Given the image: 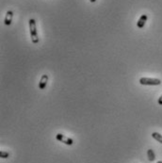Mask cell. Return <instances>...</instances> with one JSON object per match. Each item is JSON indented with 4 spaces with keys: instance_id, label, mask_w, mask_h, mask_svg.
I'll use <instances>...</instances> for the list:
<instances>
[{
    "instance_id": "6da1fadb",
    "label": "cell",
    "mask_w": 162,
    "mask_h": 163,
    "mask_svg": "<svg viewBox=\"0 0 162 163\" xmlns=\"http://www.w3.org/2000/svg\"><path fill=\"white\" fill-rule=\"evenodd\" d=\"M29 32L31 37V42L33 43H39V37L37 34V26H36V21L34 19H29Z\"/></svg>"
},
{
    "instance_id": "7a4b0ae2",
    "label": "cell",
    "mask_w": 162,
    "mask_h": 163,
    "mask_svg": "<svg viewBox=\"0 0 162 163\" xmlns=\"http://www.w3.org/2000/svg\"><path fill=\"white\" fill-rule=\"evenodd\" d=\"M139 83L141 85H146V86H156V85H160L161 81L160 79H157V78H141L139 79Z\"/></svg>"
},
{
    "instance_id": "3957f363",
    "label": "cell",
    "mask_w": 162,
    "mask_h": 163,
    "mask_svg": "<svg viewBox=\"0 0 162 163\" xmlns=\"http://www.w3.org/2000/svg\"><path fill=\"white\" fill-rule=\"evenodd\" d=\"M56 139H57V141L64 143V144H66V145H73V143H74L73 140L68 138V137H66V136L62 135L60 133H58V134L56 135Z\"/></svg>"
},
{
    "instance_id": "277c9868",
    "label": "cell",
    "mask_w": 162,
    "mask_h": 163,
    "mask_svg": "<svg viewBox=\"0 0 162 163\" xmlns=\"http://www.w3.org/2000/svg\"><path fill=\"white\" fill-rule=\"evenodd\" d=\"M47 81H48V75H43L42 78H41V80L39 82V89L40 90H43L46 87L47 85Z\"/></svg>"
},
{
    "instance_id": "5b68a950",
    "label": "cell",
    "mask_w": 162,
    "mask_h": 163,
    "mask_svg": "<svg viewBox=\"0 0 162 163\" xmlns=\"http://www.w3.org/2000/svg\"><path fill=\"white\" fill-rule=\"evenodd\" d=\"M147 19H148V17H147L146 14H142L141 17H139V21L137 22V26H138V28H142L143 26H144Z\"/></svg>"
},
{
    "instance_id": "8992f818",
    "label": "cell",
    "mask_w": 162,
    "mask_h": 163,
    "mask_svg": "<svg viewBox=\"0 0 162 163\" xmlns=\"http://www.w3.org/2000/svg\"><path fill=\"white\" fill-rule=\"evenodd\" d=\"M12 17H13V12H12L11 11H7L6 17H5V25H6V26H10V25L11 24Z\"/></svg>"
},
{
    "instance_id": "52a82bcc",
    "label": "cell",
    "mask_w": 162,
    "mask_h": 163,
    "mask_svg": "<svg viewBox=\"0 0 162 163\" xmlns=\"http://www.w3.org/2000/svg\"><path fill=\"white\" fill-rule=\"evenodd\" d=\"M147 157H148V159H149L150 161H154L156 159V155H155L154 150H152V149H148L147 150Z\"/></svg>"
},
{
    "instance_id": "ba28073f",
    "label": "cell",
    "mask_w": 162,
    "mask_h": 163,
    "mask_svg": "<svg viewBox=\"0 0 162 163\" xmlns=\"http://www.w3.org/2000/svg\"><path fill=\"white\" fill-rule=\"evenodd\" d=\"M152 137L154 138L156 141H157V142L162 144V135L161 134L157 133V132H153L152 133Z\"/></svg>"
},
{
    "instance_id": "9c48e42d",
    "label": "cell",
    "mask_w": 162,
    "mask_h": 163,
    "mask_svg": "<svg viewBox=\"0 0 162 163\" xmlns=\"http://www.w3.org/2000/svg\"><path fill=\"white\" fill-rule=\"evenodd\" d=\"M0 157H1L2 158H7L10 157V153L6 152V151H1L0 152Z\"/></svg>"
},
{
    "instance_id": "30bf717a",
    "label": "cell",
    "mask_w": 162,
    "mask_h": 163,
    "mask_svg": "<svg viewBox=\"0 0 162 163\" xmlns=\"http://www.w3.org/2000/svg\"><path fill=\"white\" fill-rule=\"evenodd\" d=\"M157 103H158V105H161L162 106V95L158 98V101H157Z\"/></svg>"
},
{
    "instance_id": "8fae6325",
    "label": "cell",
    "mask_w": 162,
    "mask_h": 163,
    "mask_svg": "<svg viewBox=\"0 0 162 163\" xmlns=\"http://www.w3.org/2000/svg\"><path fill=\"white\" fill-rule=\"evenodd\" d=\"M90 1H91L92 3H94V2H95V1H96V0H90Z\"/></svg>"
},
{
    "instance_id": "7c38bea8",
    "label": "cell",
    "mask_w": 162,
    "mask_h": 163,
    "mask_svg": "<svg viewBox=\"0 0 162 163\" xmlns=\"http://www.w3.org/2000/svg\"><path fill=\"white\" fill-rule=\"evenodd\" d=\"M156 163H162V161H161V160H159V161H157Z\"/></svg>"
}]
</instances>
